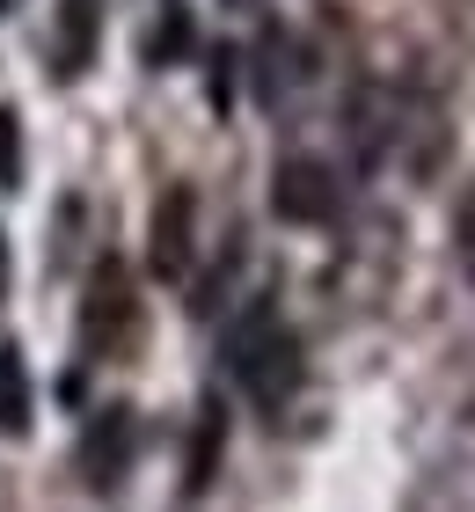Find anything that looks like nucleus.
<instances>
[{"mask_svg":"<svg viewBox=\"0 0 475 512\" xmlns=\"http://www.w3.org/2000/svg\"><path fill=\"white\" fill-rule=\"evenodd\" d=\"M198 264V191L190 183H169V191L154 198V227H147V271L154 278H190Z\"/></svg>","mask_w":475,"mask_h":512,"instance_id":"nucleus-4","label":"nucleus"},{"mask_svg":"<svg viewBox=\"0 0 475 512\" xmlns=\"http://www.w3.org/2000/svg\"><path fill=\"white\" fill-rule=\"evenodd\" d=\"M95 44H103V0H59V22H52V74L59 81H81L95 66Z\"/></svg>","mask_w":475,"mask_h":512,"instance_id":"nucleus-7","label":"nucleus"},{"mask_svg":"<svg viewBox=\"0 0 475 512\" xmlns=\"http://www.w3.org/2000/svg\"><path fill=\"white\" fill-rule=\"evenodd\" d=\"M0 293H8V242H0Z\"/></svg>","mask_w":475,"mask_h":512,"instance_id":"nucleus-13","label":"nucleus"},{"mask_svg":"<svg viewBox=\"0 0 475 512\" xmlns=\"http://www.w3.org/2000/svg\"><path fill=\"white\" fill-rule=\"evenodd\" d=\"M132 447H139V425H132V410L125 403H110V410H95L88 417V432H81V483L88 491H117L132 469Z\"/></svg>","mask_w":475,"mask_h":512,"instance_id":"nucleus-5","label":"nucleus"},{"mask_svg":"<svg viewBox=\"0 0 475 512\" xmlns=\"http://www.w3.org/2000/svg\"><path fill=\"white\" fill-rule=\"evenodd\" d=\"M249 74H256V103L278 110V103H293V88L307 74H315V52H307L293 30H264V37H256V66H249Z\"/></svg>","mask_w":475,"mask_h":512,"instance_id":"nucleus-6","label":"nucleus"},{"mask_svg":"<svg viewBox=\"0 0 475 512\" xmlns=\"http://www.w3.org/2000/svg\"><path fill=\"white\" fill-rule=\"evenodd\" d=\"M454 249H461V271L475 278V183L461 191V213H454Z\"/></svg>","mask_w":475,"mask_h":512,"instance_id":"nucleus-12","label":"nucleus"},{"mask_svg":"<svg viewBox=\"0 0 475 512\" xmlns=\"http://www.w3.org/2000/svg\"><path fill=\"white\" fill-rule=\"evenodd\" d=\"M234 8H249V0H234Z\"/></svg>","mask_w":475,"mask_h":512,"instance_id":"nucleus-15","label":"nucleus"},{"mask_svg":"<svg viewBox=\"0 0 475 512\" xmlns=\"http://www.w3.org/2000/svg\"><path fill=\"white\" fill-rule=\"evenodd\" d=\"M337 205H344V183H337V169H329L322 154H285L271 169V213L278 220L329 227V220H337Z\"/></svg>","mask_w":475,"mask_h":512,"instance_id":"nucleus-3","label":"nucleus"},{"mask_svg":"<svg viewBox=\"0 0 475 512\" xmlns=\"http://www.w3.org/2000/svg\"><path fill=\"white\" fill-rule=\"evenodd\" d=\"M132 337H139V286H132V271L117 264V256H103L95 278H88V293H81V344L117 359Z\"/></svg>","mask_w":475,"mask_h":512,"instance_id":"nucleus-2","label":"nucleus"},{"mask_svg":"<svg viewBox=\"0 0 475 512\" xmlns=\"http://www.w3.org/2000/svg\"><path fill=\"white\" fill-rule=\"evenodd\" d=\"M227 374H234V388H242L256 410H285L300 395L307 359H300V337L285 330V315L271 308V300H249V308L234 315V330H227Z\"/></svg>","mask_w":475,"mask_h":512,"instance_id":"nucleus-1","label":"nucleus"},{"mask_svg":"<svg viewBox=\"0 0 475 512\" xmlns=\"http://www.w3.org/2000/svg\"><path fill=\"white\" fill-rule=\"evenodd\" d=\"M30 425V374H22V352L0 344V432Z\"/></svg>","mask_w":475,"mask_h":512,"instance_id":"nucleus-9","label":"nucleus"},{"mask_svg":"<svg viewBox=\"0 0 475 512\" xmlns=\"http://www.w3.org/2000/svg\"><path fill=\"white\" fill-rule=\"evenodd\" d=\"M183 52H190V15L169 8V15H161V30H154V66H176Z\"/></svg>","mask_w":475,"mask_h":512,"instance_id":"nucleus-11","label":"nucleus"},{"mask_svg":"<svg viewBox=\"0 0 475 512\" xmlns=\"http://www.w3.org/2000/svg\"><path fill=\"white\" fill-rule=\"evenodd\" d=\"M0 191H22V118L0 110Z\"/></svg>","mask_w":475,"mask_h":512,"instance_id":"nucleus-10","label":"nucleus"},{"mask_svg":"<svg viewBox=\"0 0 475 512\" xmlns=\"http://www.w3.org/2000/svg\"><path fill=\"white\" fill-rule=\"evenodd\" d=\"M220 454H227V417H220V403H205V410H198V432H190L183 491H205V483H212V469H220Z\"/></svg>","mask_w":475,"mask_h":512,"instance_id":"nucleus-8","label":"nucleus"},{"mask_svg":"<svg viewBox=\"0 0 475 512\" xmlns=\"http://www.w3.org/2000/svg\"><path fill=\"white\" fill-rule=\"evenodd\" d=\"M0 15H15V0H0Z\"/></svg>","mask_w":475,"mask_h":512,"instance_id":"nucleus-14","label":"nucleus"}]
</instances>
